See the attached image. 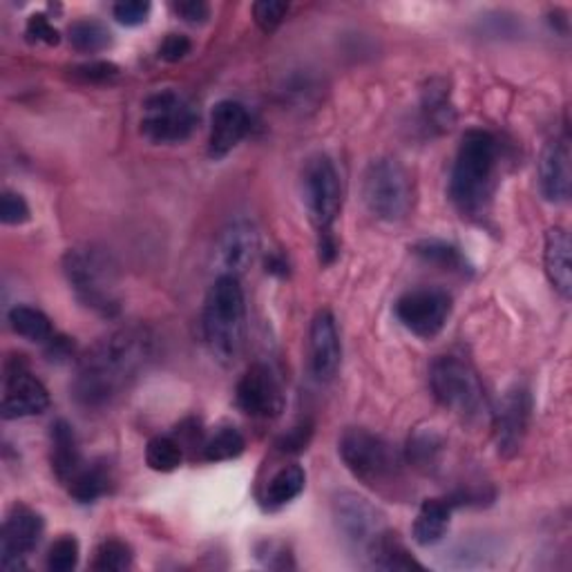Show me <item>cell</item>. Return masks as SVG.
Instances as JSON below:
<instances>
[{"label":"cell","mask_w":572,"mask_h":572,"mask_svg":"<svg viewBox=\"0 0 572 572\" xmlns=\"http://www.w3.org/2000/svg\"><path fill=\"white\" fill-rule=\"evenodd\" d=\"M155 356V336L144 327H123L101 338L81 358L72 396L83 410H105L131 390Z\"/></svg>","instance_id":"6da1fadb"},{"label":"cell","mask_w":572,"mask_h":572,"mask_svg":"<svg viewBox=\"0 0 572 572\" xmlns=\"http://www.w3.org/2000/svg\"><path fill=\"white\" fill-rule=\"evenodd\" d=\"M498 168V144L487 131H468L457 150L450 200L468 220H481L492 202Z\"/></svg>","instance_id":"7a4b0ae2"},{"label":"cell","mask_w":572,"mask_h":572,"mask_svg":"<svg viewBox=\"0 0 572 572\" xmlns=\"http://www.w3.org/2000/svg\"><path fill=\"white\" fill-rule=\"evenodd\" d=\"M202 329L206 347L217 362L233 364L239 358L246 334V304L239 278L217 276L204 302Z\"/></svg>","instance_id":"3957f363"},{"label":"cell","mask_w":572,"mask_h":572,"mask_svg":"<svg viewBox=\"0 0 572 572\" xmlns=\"http://www.w3.org/2000/svg\"><path fill=\"white\" fill-rule=\"evenodd\" d=\"M63 273L86 309L101 317L119 315L121 295L116 271L101 248H70L63 258Z\"/></svg>","instance_id":"277c9868"},{"label":"cell","mask_w":572,"mask_h":572,"mask_svg":"<svg viewBox=\"0 0 572 572\" xmlns=\"http://www.w3.org/2000/svg\"><path fill=\"white\" fill-rule=\"evenodd\" d=\"M338 452L347 470L373 490L385 492L401 483L403 459L383 436L362 427H351L343 434Z\"/></svg>","instance_id":"5b68a950"},{"label":"cell","mask_w":572,"mask_h":572,"mask_svg":"<svg viewBox=\"0 0 572 572\" xmlns=\"http://www.w3.org/2000/svg\"><path fill=\"white\" fill-rule=\"evenodd\" d=\"M429 388L440 407L474 425L487 416V399L474 367L457 356H440L429 369Z\"/></svg>","instance_id":"8992f818"},{"label":"cell","mask_w":572,"mask_h":572,"mask_svg":"<svg viewBox=\"0 0 572 572\" xmlns=\"http://www.w3.org/2000/svg\"><path fill=\"white\" fill-rule=\"evenodd\" d=\"M362 200L367 211L388 224L403 222L414 202L407 170L396 159H375L362 175Z\"/></svg>","instance_id":"52a82bcc"},{"label":"cell","mask_w":572,"mask_h":572,"mask_svg":"<svg viewBox=\"0 0 572 572\" xmlns=\"http://www.w3.org/2000/svg\"><path fill=\"white\" fill-rule=\"evenodd\" d=\"M200 114L186 94L161 90L144 101L142 135L157 146H175L195 133Z\"/></svg>","instance_id":"ba28073f"},{"label":"cell","mask_w":572,"mask_h":572,"mask_svg":"<svg viewBox=\"0 0 572 572\" xmlns=\"http://www.w3.org/2000/svg\"><path fill=\"white\" fill-rule=\"evenodd\" d=\"M302 200L317 237L334 233V224L343 209V183L332 157L321 153L304 161Z\"/></svg>","instance_id":"9c48e42d"},{"label":"cell","mask_w":572,"mask_h":572,"mask_svg":"<svg viewBox=\"0 0 572 572\" xmlns=\"http://www.w3.org/2000/svg\"><path fill=\"white\" fill-rule=\"evenodd\" d=\"M394 309L399 323L410 334L429 340L448 325L452 313V298L442 289L423 287L403 293Z\"/></svg>","instance_id":"30bf717a"},{"label":"cell","mask_w":572,"mask_h":572,"mask_svg":"<svg viewBox=\"0 0 572 572\" xmlns=\"http://www.w3.org/2000/svg\"><path fill=\"white\" fill-rule=\"evenodd\" d=\"M532 401L526 388H513L503 394L492 412V429L496 452L503 459H513L521 452L530 427Z\"/></svg>","instance_id":"8fae6325"},{"label":"cell","mask_w":572,"mask_h":572,"mask_svg":"<svg viewBox=\"0 0 572 572\" xmlns=\"http://www.w3.org/2000/svg\"><path fill=\"white\" fill-rule=\"evenodd\" d=\"M334 524L343 541L360 554H367L371 541L385 530L375 507L354 492H343L334 498Z\"/></svg>","instance_id":"7c38bea8"},{"label":"cell","mask_w":572,"mask_h":572,"mask_svg":"<svg viewBox=\"0 0 572 572\" xmlns=\"http://www.w3.org/2000/svg\"><path fill=\"white\" fill-rule=\"evenodd\" d=\"M45 532L43 517L30 507L16 505L3 524L0 535V565L5 570L25 568L27 557L38 548Z\"/></svg>","instance_id":"4fadbf2b"},{"label":"cell","mask_w":572,"mask_h":572,"mask_svg":"<svg viewBox=\"0 0 572 572\" xmlns=\"http://www.w3.org/2000/svg\"><path fill=\"white\" fill-rule=\"evenodd\" d=\"M235 403L246 416L276 418L284 407V396L273 371L267 364L248 367L237 383Z\"/></svg>","instance_id":"5bb4252c"},{"label":"cell","mask_w":572,"mask_h":572,"mask_svg":"<svg viewBox=\"0 0 572 572\" xmlns=\"http://www.w3.org/2000/svg\"><path fill=\"white\" fill-rule=\"evenodd\" d=\"M49 407V394L36 375L23 362L8 364L3 380V418L19 420L38 416Z\"/></svg>","instance_id":"9a60e30c"},{"label":"cell","mask_w":572,"mask_h":572,"mask_svg":"<svg viewBox=\"0 0 572 572\" xmlns=\"http://www.w3.org/2000/svg\"><path fill=\"white\" fill-rule=\"evenodd\" d=\"M343 360L340 336L336 317L329 309L317 311L309 329V367L317 383H329L336 378Z\"/></svg>","instance_id":"2e32d148"},{"label":"cell","mask_w":572,"mask_h":572,"mask_svg":"<svg viewBox=\"0 0 572 572\" xmlns=\"http://www.w3.org/2000/svg\"><path fill=\"white\" fill-rule=\"evenodd\" d=\"M260 250V233L253 222L237 220L231 222L215 246V258L222 269L220 276L239 278L253 262Z\"/></svg>","instance_id":"e0dca14e"},{"label":"cell","mask_w":572,"mask_h":572,"mask_svg":"<svg viewBox=\"0 0 572 572\" xmlns=\"http://www.w3.org/2000/svg\"><path fill=\"white\" fill-rule=\"evenodd\" d=\"M250 131V116L239 101L226 99L215 103L211 112L209 157L220 161L231 155Z\"/></svg>","instance_id":"ac0fdd59"},{"label":"cell","mask_w":572,"mask_h":572,"mask_svg":"<svg viewBox=\"0 0 572 572\" xmlns=\"http://www.w3.org/2000/svg\"><path fill=\"white\" fill-rule=\"evenodd\" d=\"M570 146L565 139L550 142L539 159V188L546 202L565 204L570 200Z\"/></svg>","instance_id":"d6986e66"},{"label":"cell","mask_w":572,"mask_h":572,"mask_svg":"<svg viewBox=\"0 0 572 572\" xmlns=\"http://www.w3.org/2000/svg\"><path fill=\"white\" fill-rule=\"evenodd\" d=\"M49 463L54 476L63 485H70L72 479L86 468L77 431L68 420L63 418L54 420L49 429Z\"/></svg>","instance_id":"ffe728a7"},{"label":"cell","mask_w":572,"mask_h":572,"mask_svg":"<svg viewBox=\"0 0 572 572\" xmlns=\"http://www.w3.org/2000/svg\"><path fill=\"white\" fill-rule=\"evenodd\" d=\"M543 265H546V276H548L552 289L563 300H570V295H572V265H570V237H568L565 228L552 226L546 233Z\"/></svg>","instance_id":"44dd1931"},{"label":"cell","mask_w":572,"mask_h":572,"mask_svg":"<svg viewBox=\"0 0 572 572\" xmlns=\"http://www.w3.org/2000/svg\"><path fill=\"white\" fill-rule=\"evenodd\" d=\"M455 503L450 498H427L423 501L420 511L414 521V541L423 548L436 546L445 539L450 530Z\"/></svg>","instance_id":"7402d4cb"},{"label":"cell","mask_w":572,"mask_h":572,"mask_svg":"<svg viewBox=\"0 0 572 572\" xmlns=\"http://www.w3.org/2000/svg\"><path fill=\"white\" fill-rule=\"evenodd\" d=\"M369 565L375 570H423V563L412 557L399 532L383 530L367 548Z\"/></svg>","instance_id":"603a6c76"},{"label":"cell","mask_w":572,"mask_h":572,"mask_svg":"<svg viewBox=\"0 0 572 572\" xmlns=\"http://www.w3.org/2000/svg\"><path fill=\"white\" fill-rule=\"evenodd\" d=\"M423 114H425V121L429 123V128H434L438 133L452 128L457 121V112L450 101L448 86L440 81H431L427 86V90L423 92Z\"/></svg>","instance_id":"cb8c5ba5"},{"label":"cell","mask_w":572,"mask_h":572,"mask_svg":"<svg viewBox=\"0 0 572 572\" xmlns=\"http://www.w3.org/2000/svg\"><path fill=\"white\" fill-rule=\"evenodd\" d=\"M8 317H10L12 329L30 343L47 345L56 336L52 321L41 309H34V306H27V304H16L10 311Z\"/></svg>","instance_id":"d4e9b609"},{"label":"cell","mask_w":572,"mask_h":572,"mask_svg":"<svg viewBox=\"0 0 572 572\" xmlns=\"http://www.w3.org/2000/svg\"><path fill=\"white\" fill-rule=\"evenodd\" d=\"M304 485H306L304 470L300 466H284L271 476L265 492V503L271 507V511H276V507H282L293 498H298Z\"/></svg>","instance_id":"484cf974"},{"label":"cell","mask_w":572,"mask_h":572,"mask_svg":"<svg viewBox=\"0 0 572 572\" xmlns=\"http://www.w3.org/2000/svg\"><path fill=\"white\" fill-rule=\"evenodd\" d=\"M414 253L416 256L434 267H440L442 271H452V273H468V260L463 258V253L448 242L440 239H423L418 244H414Z\"/></svg>","instance_id":"4316f807"},{"label":"cell","mask_w":572,"mask_h":572,"mask_svg":"<svg viewBox=\"0 0 572 572\" xmlns=\"http://www.w3.org/2000/svg\"><path fill=\"white\" fill-rule=\"evenodd\" d=\"M112 483V474L110 468L105 463H92L86 466L68 485L70 496L77 498L79 503H92L97 498H101Z\"/></svg>","instance_id":"83f0119b"},{"label":"cell","mask_w":572,"mask_h":572,"mask_svg":"<svg viewBox=\"0 0 572 572\" xmlns=\"http://www.w3.org/2000/svg\"><path fill=\"white\" fill-rule=\"evenodd\" d=\"M442 455V438L434 429H418L410 438L407 463L420 472H431L438 468V459Z\"/></svg>","instance_id":"f1b7e54d"},{"label":"cell","mask_w":572,"mask_h":572,"mask_svg":"<svg viewBox=\"0 0 572 572\" xmlns=\"http://www.w3.org/2000/svg\"><path fill=\"white\" fill-rule=\"evenodd\" d=\"M246 440L235 427H222L215 431L206 442H204V459L211 463H222V461H233L244 455Z\"/></svg>","instance_id":"f546056e"},{"label":"cell","mask_w":572,"mask_h":572,"mask_svg":"<svg viewBox=\"0 0 572 572\" xmlns=\"http://www.w3.org/2000/svg\"><path fill=\"white\" fill-rule=\"evenodd\" d=\"M183 461L181 442L170 436H155L146 445V463L155 472H175Z\"/></svg>","instance_id":"4dcf8cb0"},{"label":"cell","mask_w":572,"mask_h":572,"mask_svg":"<svg viewBox=\"0 0 572 572\" xmlns=\"http://www.w3.org/2000/svg\"><path fill=\"white\" fill-rule=\"evenodd\" d=\"M68 38H70V45L83 54H94L110 45V32L99 21L72 23L68 30Z\"/></svg>","instance_id":"1f68e13d"},{"label":"cell","mask_w":572,"mask_h":572,"mask_svg":"<svg viewBox=\"0 0 572 572\" xmlns=\"http://www.w3.org/2000/svg\"><path fill=\"white\" fill-rule=\"evenodd\" d=\"M133 565V550L119 539H105L97 546L92 568L99 572H121Z\"/></svg>","instance_id":"d6a6232c"},{"label":"cell","mask_w":572,"mask_h":572,"mask_svg":"<svg viewBox=\"0 0 572 572\" xmlns=\"http://www.w3.org/2000/svg\"><path fill=\"white\" fill-rule=\"evenodd\" d=\"M79 563V541L72 535L58 537L47 550V570L70 572Z\"/></svg>","instance_id":"836d02e7"},{"label":"cell","mask_w":572,"mask_h":572,"mask_svg":"<svg viewBox=\"0 0 572 572\" xmlns=\"http://www.w3.org/2000/svg\"><path fill=\"white\" fill-rule=\"evenodd\" d=\"M287 14H289V3H282V0H262V3L253 5V19H256L260 30L267 34L278 30Z\"/></svg>","instance_id":"e575fe53"},{"label":"cell","mask_w":572,"mask_h":572,"mask_svg":"<svg viewBox=\"0 0 572 572\" xmlns=\"http://www.w3.org/2000/svg\"><path fill=\"white\" fill-rule=\"evenodd\" d=\"M0 220L8 226H21L30 222V206L23 195L14 193V190H5L3 198H0Z\"/></svg>","instance_id":"d590c367"},{"label":"cell","mask_w":572,"mask_h":572,"mask_svg":"<svg viewBox=\"0 0 572 572\" xmlns=\"http://www.w3.org/2000/svg\"><path fill=\"white\" fill-rule=\"evenodd\" d=\"M150 10V3H144V0H123V3H116L112 8V14L121 25L137 27L148 21Z\"/></svg>","instance_id":"8d00e7d4"},{"label":"cell","mask_w":572,"mask_h":572,"mask_svg":"<svg viewBox=\"0 0 572 572\" xmlns=\"http://www.w3.org/2000/svg\"><path fill=\"white\" fill-rule=\"evenodd\" d=\"M72 72L86 83H105L119 75V68L108 60H90L83 63V66H77Z\"/></svg>","instance_id":"74e56055"},{"label":"cell","mask_w":572,"mask_h":572,"mask_svg":"<svg viewBox=\"0 0 572 572\" xmlns=\"http://www.w3.org/2000/svg\"><path fill=\"white\" fill-rule=\"evenodd\" d=\"M258 559H260L267 568H276V570L295 568L293 554L289 552V548L282 546V543H276V541H265L262 546H258Z\"/></svg>","instance_id":"f35d334b"},{"label":"cell","mask_w":572,"mask_h":572,"mask_svg":"<svg viewBox=\"0 0 572 572\" xmlns=\"http://www.w3.org/2000/svg\"><path fill=\"white\" fill-rule=\"evenodd\" d=\"M27 36H30V41L45 43V45H58V41H60L58 30L49 23V19L45 14H32L30 16Z\"/></svg>","instance_id":"ab89813d"},{"label":"cell","mask_w":572,"mask_h":572,"mask_svg":"<svg viewBox=\"0 0 572 572\" xmlns=\"http://www.w3.org/2000/svg\"><path fill=\"white\" fill-rule=\"evenodd\" d=\"M172 10L177 16H181V21L193 25H202L211 19V8L204 0H181V3L172 5Z\"/></svg>","instance_id":"60d3db41"},{"label":"cell","mask_w":572,"mask_h":572,"mask_svg":"<svg viewBox=\"0 0 572 572\" xmlns=\"http://www.w3.org/2000/svg\"><path fill=\"white\" fill-rule=\"evenodd\" d=\"M311 434H313L311 425H309V423H300V425H295L287 436L280 438L278 448H280L282 452H287V455H298V452L306 450V445H309V440H311Z\"/></svg>","instance_id":"b9f144b4"},{"label":"cell","mask_w":572,"mask_h":572,"mask_svg":"<svg viewBox=\"0 0 572 572\" xmlns=\"http://www.w3.org/2000/svg\"><path fill=\"white\" fill-rule=\"evenodd\" d=\"M190 52V41L183 34H168L159 47V56L168 63L181 60Z\"/></svg>","instance_id":"7bdbcfd3"},{"label":"cell","mask_w":572,"mask_h":572,"mask_svg":"<svg viewBox=\"0 0 572 572\" xmlns=\"http://www.w3.org/2000/svg\"><path fill=\"white\" fill-rule=\"evenodd\" d=\"M267 267H269L267 271H269V273H276V276H287V273H289V265H287L280 256H271L269 262H267Z\"/></svg>","instance_id":"ee69618b"}]
</instances>
